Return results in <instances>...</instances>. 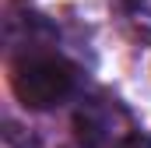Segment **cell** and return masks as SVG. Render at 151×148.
I'll list each match as a JSON object with an SVG mask.
<instances>
[{
	"instance_id": "2",
	"label": "cell",
	"mask_w": 151,
	"mask_h": 148,
	"mask_svg": "<svg viewBox=\"0 0 151 148\" xmlns=\"http://www.w3.org/2000/svg\"><path fill=\"white\" fill-rule=\"evenodd\" d=\"M74 131L84 148H127L137 138L130 110L106 92L81 99V106L74 113Z\"/></svg>"
},
{
	"instance_id": "3",
	"label": "cell",
	"mask_w": 151,
	"mask_h": 148,
	"mask_svg": "<svg viewBox=\"0 0 151 148\" xmlns=\"http://www.w3.org/2000/svg\"><path fill=\"white\" fill-rule=\"evenodd\" d=\"M113 7L127 25H134L141 36L151 39V0H113Z\"/></svg>"
},
{
	"instance_id": "4",
	"label": "cell",
	"mask_w": 151,
	"mask_h": 148,
	"mask_svg": "<svg viewBox=\"0 0 151 148\" xmlns=\"http://www.w3.org/2000/svg\"><path fill=\"white\" fill-rule=\"evenodd\" d=\"M127 148H151V141H148V138H141V134H137V138H134V141H130Z\"/></svg>"
},
{
	"instance_id": "1",
	"label": "cell",
	"mask_w": 151,
	"mask_h": 148,
	"mask_svg": "<svg viewBox=\"0 0 151 148\" xmlns=\"http://www.w3.org/2000/svg\"><path fill=\"white\" fill-rule=\"evenodd\" d=\"M11 92L25 110H53L77 92V67L42 46L11 57Z\"/></svg>"
}]
</instances>
